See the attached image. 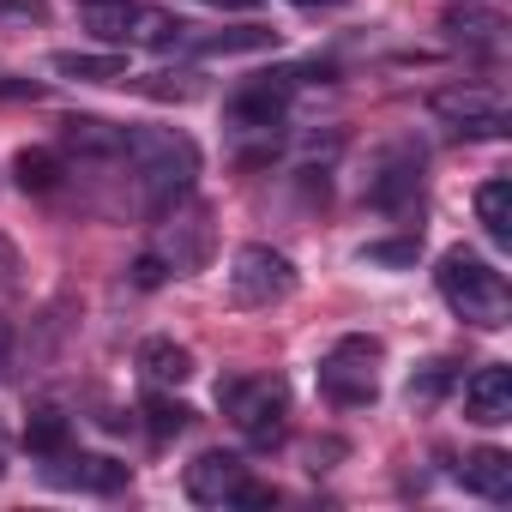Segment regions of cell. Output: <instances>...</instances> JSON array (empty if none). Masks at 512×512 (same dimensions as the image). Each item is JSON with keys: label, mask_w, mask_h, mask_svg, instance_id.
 Wrapping results in <instances>:
<instances>
[{"label": "cell", "mask_w": 512, "mask_h": 512, "mask_svg": "<svg viewBox=\"0 0 512 512\" xmlns=\"http://www.w3.org/2000/svg\"><path fill=\"white\" fill-rule=\"evenodd\" d=\"M127 169L139 181V199L151 217H163L169 205H181L199 181V145L175 127H127Z\"/></svg>", "instance_id": "cell-1"}, {"label": "cell", "mask_w": 512, "mask_h": 512, "mask_svg": "<svg viewBox=\"0 0 512 512\" xmlns=\"http://www.w3.org/2000/svg\"><path fill=\"white\" fill-rule=\"evenodd\" d=\"M434 290L440 302L464 320V326H482V332H500L506 314H512V296H506V278L470 247H452L440 253V272H434Z\"/></svg>", "instance_id": "cell-2"}, {"label": "cell", "mask_w": 512, "mask_h": 512, "mask_svg": "<svg viewBox=\"0 0 512 512\" xmlns=\"http://www.w3.org/2000/svg\"><path fill=\"white\" fill-rule=\"evenodd\" d=\"M217 404L229 410V422L241 428L247 446H278L284 440V416H290V392L272 374H253V380H223Z\"/></svg>", "instance_id": "cell-3"}, {"label": "cell", "mask_w": 512, "mask_h": 512, "mask_svg": "<svg viewBox=\"0 0 512 512\" xmlns=\"http://www.w3.org/2000/svg\"><path fill=\"white\" fill-rule=\"evenodd\" d=\"M296 296V260L266 241H247L229 260V302L235 308H278Z\"/></svg>", "instance_id": "cell-4"}, {"label": "cell", "mask_w": 512, "mask_h": 512, "mask_svg": "<svg viewBox=\"0 0 512 512\" xmlns=\"http://www.w3.org/2000/svg\"><path fill=\"white\" fill-rule=\"evenodd\" d=\"M320 392H326L338 410L374 404V398H380V344H374V338H338V344L320 356Z\"/></svg>", "instance_id": "cell-5"}, {"label": "cell", "mask_w": 512, "mask_h": 512, "mask_svg": "<svg viewBox=\"0 0 512 512\" xmlns=\"http://www.w3.org/2000/svg\"><path fill=\"white\" fill-rule=\"evenodd\" d=\"M217 247V229H211V211L205 205H169L163 211V229H157V247L151 260L169 272V278H193Z\"/></svg>", "instance_id": "cell-6"}, {"label": "cell", "mask_w": 512, "mask_h": 512, "mask_svg": "<svg viewBox=\"0 0 512 512\" xmlns=\"http://www.w3.org/2000/svg\"><path fill=\"white\" fill-rule=\"evenodd\" d=\"M290 91H296V73H253L247 85L229 91L223 121L235 133H266V139H278V127L290 121Z\"/></svg>", "instance_id": "cell-7"}, {"label": "cell", "mask_w": 512, "mask_h": 512, "mask_svg": "<svg viewBox=\"0 0 512 512\" xmlns=\"http://www.w3.org/2000/svg\"><path fill=\"white\" fill-rule=\"evenodd\" d=\"M422 193V145L416 139H392L374 151L368 175H362V199L374 211H404Z\"/></svg>", "instance_id": "cell-8"}, {"label": "cell", "mask_w": 512, "mask_h": 512, "mask_svg": "<svg viewBox=\"0 0 512 512\" xmlns=\"http://www.w3.org/2000/svg\"><path fill=\"white\" fill-rule=\"evenodd\" d=\"M434 121H446L458 139H500L506 133V103L494 85H446L428 97Z\"/></svg>", "instance_id": "cell-9"}, {"label": "cell", "mask_w": 512, "mask_h": 512, "mask_svg": "<svg viewBox=\"0 0 512 512\" xmlns=\"http://www.w3.org/2000/svg\"><path fill=\"white\" fill-rule=\"evenodd\" d=\"M43 476L55 482V488H73V494H121L127 488V464L121 458H109V452H55L49 464H43Z\"/></svg>", "instance_id": "cell-10"}, {"label": "cell", "mask_w": 512, "mask_h": 512, "mask_svg": "<svg viewBox=\"0 0 512 512\" xmlns=\"http://www.w3.org/2000/svg\"><path fill=\"white\" fill-rule=\"evenodd\" d=\"M446 37L464 43V49H500L506 37V0H446Z\"/></svg>", "instance_id": "cell-11"}, {"label": "cell", "mask_w": 512, "mask_h": 512, "mask_svg": "<svg viewBox=\"0 0 512 512\" xmlns=\"http://www.w3.org/2000/svg\"><path fill=\"white\" fill-rule=\"evenodd\" d=\"M464 416L482 422V428L512 422V368H506V362H482V368L464 380Z\"/></svg>", "instance_id": "cell-12"}, {"label": "cell", "mask_w": 512, "mask_h": 512, "mask_svg": "<svg viewBox=\"0 0 512 512\" xmlns=\"http://www.w3.org/2000/svg\"><path fill=\"white\" fill-rule=\"evenodd\" d=\"M241 482H247L241 452H199L187 464V500H199V506H229Z\"/></svg>", "instance_id": "cell-13"}, {"label": "cell", "mask_w": 512, "mask_h": 512, "mask_svg": "<svg viewBox=\"0 0 512 512\" xmlns=\"http://www.w3.org/2000/svg\"><path fill=\"white\" fill-rule=\"evenodd\" d=\"M61 145L79 151V157H91V163H109V157L127 151V127L97 121V115H67V121H61Z\"/></svg>", "instance_id": "cell-14"}, {"label": "cell", "mask_w": 512, "mask_h": 512, "mask_svg": "<svg viewBox=\"0 0 512 512\" xmlns=\"http://www.w3.org/2000/svg\"><path fill=\"white\" fill-rule=\"evenodd\" d=\"M49 73H61V79H79V85H127L133 73H127V55H91V49H55L49 55Z\"/></svg>", "instance_id": "cell-15"}, {"label": "cell", "mask_w": 512, "mask_h": 512, "mask_svg": "<svg viewBox=\"0 0 512 512\" xmlns=\"http://www.w3.org/2000/svg\"><path fill=\"white\" fill-rule=\"evenodd\" d=\"M458 482H464L470 494L506 506V500H512V458H506L500 446H482V452H470V458L458 464Z\"/></svg>", "instance_id": "cell-16"}, {"label": "cell", "mask_w": 512, "mask_h": 512, "mask_svg": "<svg viewBox=\"0 0 512 512\" xmlns=\"http://www.w3.org/2000/svg\"><path fill=\"white\" fill-rule=\"evenodd\" d=\"M139 368H145L151 386H181L193 374V350L175 344V338H145L139 344Z\"/></svg>", "instance_id": "cell-17"}, {"label": "cell", "mask_w": 512, "mask_h": 512, "mask_svg": "<svg viewBox=\"0 0 512 512\" xmlns=\"http://www.w3.org/2000/svg\"><path fill=\"white\" fill-rule=\"evenodd\" d=\"M187 49H199V55H260V49H278V31L272 25H235V31L187 37Z\"/></svg>", "instance_id": "cell-18"}, {"label": "cell", "mask_w": 512, "mask_h": 512, "mask_svg": "<svg viewBox=\"0 0 512 512\" xmlns=\"http://www.w3.org/2000/svg\"><path fill=\"white\" fill-rule=\"evenodd\" d=\"M61 175H67V163H61V151H49V145H25V151L13 157V181H19L25 193H55Z\"/></svg>", "instance_id": "cell-19"}, {"label": "cell", "mask_w": 512, "mask_h": 512, "mask_svg": "<svg viewBox=\"0 0 512 512\" xmlns=\"http://www.w3.org/2000/svg\"><path fill=\"white\" fill-rule=\"evenodd\" d=\"M476 217H482V229H488V241L494 247H512V181H482L476 187Z\"/></svg>", "instance_id": "cell-20"}, {"label": "cell", "mask_w": 512, "mask_h": 512, "mask_svg": "<svg viewBox=\"0 0 512 512\" xmlns=\"http://www.w3.org/2000/svg\"><path fill=\"white\" fill-rule=\"evenodd\" d=\"M85 13V25L103 37V43H127L133 37V19H139V0H73Z\"/></svg>", "instance_id": "cell-21"}, {"label": "cell", "mask_w": 512, "mask_h": 512, "mask_svg": "<svg viewBox=\"0 0 512 512\" xmlns=\"http://www.w3.org/2000/svg\"><path fill=\"white\" fill-rule=\"evenodd\" d=\"M25 446H31L37 458H55V452L73 446V422H67L61 410H37V416L25 422Z\"/></svg>", "instance_id": "cell-22"}, {"label": "cell", "mask_w": 512, "mask_h": 512, "mask_svg": "<svg viewBox=\"0 0 512 512\" xmlns=\"http://www.w3.org/2000/svg\"><path fill=\"white\" fill-rule=\"evenodd\" d=\"M145 428H151L157 440H175V434L193 428V410H187L181 398H151V404H145Z\"/></svg>", "instance_id": "cell-23"}, {"label": "cell", "mask_w": 512, "mask_h": 512, "mask_svg": "<svg viewBox=\"0 0 512 512\" xmlns=\"http://www.w3.org/2000/svg\"><path fill=\"white\" fill-rule=\"evenodd\" d=\"M362 260H368V266H416V260H422V241H416V235H410V241H368Z\"/></svg>", "instance_id": "cell-24"}, {"label": "cell", "mask_w": 512, "mask_h": 512, "mask_svg": "<svg viewBox=\"0 0 512 512\" xmlns=\"http://www.w3.org/2000/svg\"><path fill=\"white\" fill-rule=\"evenodd\" d=\"M133 91H145V97H175V103H187L199 85H193V73H151V79H127Z\"/></svg>", "instance_id": "cell-25"}, {"label": "cell", "mask_w": 512, "mask_h": 512, "mask_svg": "<svg viewBox=\"0 0 512 512\" xmlns=\"http://www.w3.org/2000/svg\"><path fill=\"white\" fill-rule=\"evenodd\" d=\"M452 380H458V362H434L428 374H416V380H410V404H434Z\"/></svg>", "instance_id": "cell-26"}, {"label": "cell", "mask_w": 512, "mask_h": 512, "mask_svg": "<svg viewBox=\"0 0 512 512\" xmlns=\"http://www.w3.org/2000/svg\"><path fill=\"white\" fill-rule=\"evenodd\" d=\"M19 272H25V260H19V247L0 235V296L7 290H19Z\"/></svg>", "instance_id": "cell-27"}, {"label": "cell", "mask_w": 512, "mask_h": 512, "mask_svg": "<svg viewBox=\"0 0 512 512\" xmlns=\"http://www.w3.org/2000/svg\"><path fill=\"white\" fill-rule=\"evenodd\" d=\"M43 0H0V19H43Z\"/></svg>", "instance_id": "cell-28"}, {"label": "cell", "mask_w": 512, "mask_h": 512, "mask_svg": "<svg viewBox=\"0 0 512 512\" xmlns=\"http://www.w3.org/2000/svg\"><path fill=\"white\" fill-rule=\"evenodd\" d=\"M199 7H223V13H253L260 0H199Z\"/></svg>", "instance_id": "cell-29"}, {"label": "cell", "mask_w": 512, "mask_h": 512, "mask_svg": "<svg viewBox=\"0 0 512 512\" xmlns=\"http://www.w3.org/2000/svg\"><path fill=\"white\" fill-rule=\"evenodd\" d=\"M7 350H13V332H7V320H0V362H7Z\"/></svg>", "instance_id": "cell-30"}, {"label": "cell", "mask_w": 512, "mask_h": 512, "mask_svg": "<svg viewBox=\"0 0 512 512\" xmlns=\"http://www.w3.org/2000/svg\"><path fill=\"white\" fill-rule=\"evenodd\" d=\"M296 7H344V0H296Z\"/></svg>", "instance_id": "cell-31"}, {"label": "cell", "mask_w": 512, "mask_h": 512, "mask_svg": "<svg viewBox=\"0 0 512 512\" xmlns=\"http://www.w3.org/2000/svg\"><path fill=\"white\" fill-rule=\"evenodd\" d=\"M0 470H7V464H0Z\"/></svg>", "instance_id": "cell-32"}]
</instances>
